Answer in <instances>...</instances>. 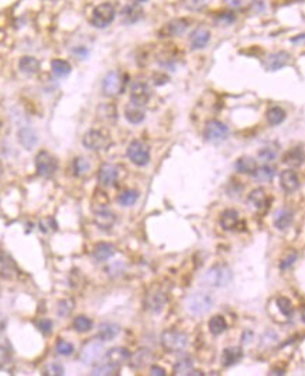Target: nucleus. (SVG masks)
<instances>
[{
  "label": "nucleus",
  "instance_id": "17",
  "mask_svg": "<svg viewBox=\"0 0 305 376\" xmlns=\"http://www.w3.org/2000/svg\"><path fill=\"white\" fill-rule=\"evenodd\" d=\"M211 41V31L205 27H196L189 34V44L192 50H202Z\"/></svg>",
  "mask_w": 305,
  "mask_h": 376
},
{
  "label": "nucleus",
  "instance_id": "42",
  "mask_svg": "<svg viewBox=\"0 0 305 376\" xmlns=\"http://www.w3.org/2000/svg\"><path fill=\"white\" fill-rule=\"evenodd\" d=\"M139 200V193L134 190H125L119 197H118V203L122 207H132Z\"/></svg>",
  "mask_w": 305,
  "mask_h": 376
},
{
  "label": "nucleus",
  "instance_id": "46",
  "mask_svg": "<svg viewBox=\"0 0 305 376\" xmlns=\"http://www.w3.org/2000/svg\"><path fill=\"white\" fill-rule=\"evenodd\" d=\"M275 306H277V309L280 310V313H281L284 317L292 316L294 307H292V303H291L290 299L281 296V297H278V299L275 300Z\"/></svg>",
  "mask_w": 305,
  "mask_h": 376
},
{
  "label": "nucleus",
  "instance_id": "36",
  "mask_svg": "<svg viewBox=\"0 0 305 376\" xmlns=\"http://www.w3.org/2000/svg\"><path fill=\"white\" fill-rule=\"evenodd\" d=\"M208 328L212 335H221L226 331L228 328V324H226V320H225L222 316H214L208 323Z\"/></svg>",
  "mask_w": 305,
  "mask_h": 376
},
{
  "label": "nucleus",
  "instance_id": "23",
  "mask_svg": "<svg viewBox=\"0 0 305 376\" xmlns=\"http://www.w3.org/2000/svg\"><path fill=\"white\" fill-rule=\"evenodd\" d=\"M130 366L133 369H142L153 361V354L150 349H139L136 354L130 355Z\"/></svg>",
  "mask_w": 305,
  "mask_h": 376
},
{
  "label": "nucleus",
  "instance_id": "57",
  "mask_svg": "<svg viewBox=\"0 0 305 376\" xmlns=\"http://www.w3.org/2000/svg\"><path fill=\"white\" fill-rule=\"evenodd\" d=\"M252 339H253V332L250 331V330H246V331L243 332V335H242V344L247 345V344L252 342Z\"/></svg>",
  "mask_w": 305,
  "mask_h": 376
},
{
  "label": "nucleus",
  "instance_id": "24",
  "mask_svg": "<svg viewBox=\"0 0 305 376\" xmlns=\"http://www.w3.org/2000/svg\"><path fill=\"white\" fill-rule=\"evenodd\" d=\"M122 20L126 24H134L143 17V9L139 5H127L122 9Z\"/></svg>",
  "mask_w": 305,
  "mask_h": 376
},
{
  "label": "nucleus",
  "instance_id": "22",
  "mask_svg": "<svg viewBox=\"0 0 305 376\" xmlns=\"http://www.w3.org/2000/svg\"><path fill=\"white\" fill-rule=\"evenodd\" d=\"M130 352H129V349L126 348H123V346H115L112 349H109L108 352H106V359L109 362H112L115 365H123L125 362H127L130 359Z\"/></svg>",
  "mask_w": 305,
  "mask_h": 376
},
{
  "label": "nucleus",
  "instance_id": "35",
  "mask_svg": "<svg viewBox=\"0 0 305 376\" xmlns=\"http://www.w3.org/2000/svg\"><path fill=\"white\" fill-rule=\"evenodd\" d=\"M125 118H126L127 122H130L132 125H140V123L144 121L146 115H144V112L140 109V106H136L132 104V106L126 108V111H125Z\"/></svg>",
  "mask_w": 305,
  "mask_h": 376
},
{
  "label": "nucleus",
  "instance_id": "16",
  "mask_svg": "<svg viewBox=\"0 0 305 376\" xmlns=\"http://www.w3.org/2000/svg\"><path fill=\"white\" fill-rule=\"evenodd\" d=\"M290 60L291 55L287 51H277V53L268 55L266 61H264V65H266L268 71H278L281 68L287 67Z\"/></svg>",
  "mask_w": 305,
  "mask_h": 376
},
{
  "label": "nucleus",
  "instance_id": "8",
  "mask_svg": "<svg viewBox=\"0 0 305 376\" xmlns=\"http://www.w3.org/2000/svg\"><path fill=\"white\" fill-rule=\"evenodd\" d=\"M125 89V79L119 71H111L105 75L102 81V92L106 97H116Z\"/></svg>",
  "mask_w": 305,
  "mask_h": 376
},
{
  "label": "nucleus",
  "instance_id": "21",
  "mask_svg": "<svg viewBox=\"0 0 305 376\" xmlns=\"http://www.w3.org/2000/svg\"><path fill=\"white\" fill-rule=\"evenodd\" d=\"M116 253V248L113 246L112 243H108V242H100L97 243L95 249H93V259L96 262H106L108 259H111L113 255Z\"/></svg>",
  "mask_w": 305,
  "mask_h": 376
},
{
  "label": "nucleus",
  "instance_id": "12",
  "mask_svg": "<svg viewBox=\"0 0 305 376\" xmlns=\"http://www.w3.org/2000/svg\"><path fill=\"white\" fill-rule=\"evenodd\" d=\"M189 27V20L188 19H174L171 22L165 23L163 27L158 31V36L160 37H175V36H179L182 33H185Z\"/></svg>",
  "mask_w": 305,
  "mask_h": 376
},
{
  "label": "nucleus",
  "instance_id": "31",
  "mask_svg": "<svg viewBox=\"0 0 305 376\" xmlns=\"http://www.w3.org/2000/svg\"><path fill=\"white\" fill-rule=\"evenodd\" d=\"M253 178L256 181H260V182H268L274 178L275 175V168L270 164H264V166L257 167L253 171Z\"/></svg>",
  "mask_w": 305,
  "mask_h": 376
},
{
  "label": "nucleus",
  "instance_id": "3",
  "mask_svg": "<svg viewBox=\"0 0 305 376\" xmlns=\"http://www.w3.org/2000/svg\"><path fill=\"white\" fill-rule=\"evenodd\" d=\"M111 143H112L111 135L105 129H90L82 139V144L88 150L92 151L106 150L111 146Z\"/></svg>",
  "mask_w": 305,
  "mask_h": 376
},
{
  "label": "nucleus",
  "instance_id": "54",
  "mask_svg": "<svg viewBox=\"0 0 305 376\" xmlns=\"http://www.w3.org/2000/svg\"><path fill=\"white\" fill-rule=\"evenodd\" d=\"M37 328L38 331L43 332L44 335L50 334L52 330V321L50 318H40L37 321Z\"/></svg>",
  "mask_w": 305,
  "mask_h": 376
},
{
  "label": "nucleus",
  "instance_id": "32",
  "mask_svg": "<svg viewBox=\"0 0 305 376\" xmlns=\"http://www.w3.org/2000/svg\"><path fill=\"white\" fill-rule=\"evenodd\" d=\"M119 370V366L115 365L112 362H109L106 359V362H100L97 363L95 368L92 369V375L95 376H111V375H116Z\"/></svg>",
  "mask_w": 305,
  "mask_h": 376
},
{
  "label": "nucleus",
  "instance_id": "47",
  "mask_svg": "<svg viewBox=\"0 0 305 376\" xmlns=\"http://www.w3.org/2000/svg\"><path fill=\"white\" fill-rule=\"evenodd\" d=\"M74 310V301L71 299H65V300L58 301V306H57V314L61 318H65L68 317Z\"/></svg>",
  "mask_w": 305,
  "mask_h": 376
},
{
  "label": "nucleus",
  "instance_id": "61",
  "mask_svg": "<svg viewBox=\"0 0 305 376\" xmlns=\"http://www.w3.org/2000/svg\"><path fill=\"white\" fill-rule=\"evenodd\" d=\"M302 321H304V323H305V307H304V309H302Z\"/></svg>",
  "mask_w": 305,
  "mask_h": 376
},
{
  "label": "nucleus",
  "instance_id": "53",
  "mask_svg": "<svg viewBox=\"0 0 305 376\" xmlns=\"http://www.w3.org/2000/svg\"><path fill=\"white\" fill-rule=\"evenodd\" d=\"M12 363V354L9 348L0 345V369H6Z\"/></svg>",
  "mask_w": 305,
  "mask_h": 376
},
{
  "label": "nucleus",
  "instance_id": "30",
  "mask_svg": "<svg viewBox=\"0 0 305 376\" xmlns=\"http://www.w3.org/2000/svg\"><path fill=\"white\" fill-rule=\"evenodd\" d=\"M247 201H249V204L253 207L254 210L259 211L264 210V208L267 207L268 203L266 191H264L263 188H256V190H253V191L249 194V197H247Z\"/></svg>",
  "mask_w": 305,
  "mask_h": 376
},
{
  "label": "nucleus",
  "instance_id": "55",
  "mask_svg": "<svg viewBox=\"0 0 305 376\" xmlns=\"http://www.w3.org/2000/svg\"><path fill=\"white\" fill-rule=\"evenodd\" d=\"M211 3V0H185L186 8L191 10H202Z\"/></svg>",
  "mask_w": 305,
  "mask_h": 376
},
{
  "label": "nucleus",
  "instance_id": "40",
  "mask_svg": "<svg viewBox=\"0 0 305 376\" xmlns=\"http://www.w3.org/2000/svg\"><path fill=\"white\" fill-rule=\"evenodd\" d=\"M97 116L105 122H115L118 118L116 106L115 105H102L97 109Z\"/></svg>",
  "mask_w": 305,
  "mask_h": 376
},
{
  "label": "nucleus",
  "instance_id": "29",
  "mask_svg": "<svg viewBox=\"0 0 305 376\" xmlns=\"http://www.w3.org/2000/svg\"><path fill=\"white\" fill-rule=\"evenodd\" d=\"M219 224L225 231H233L239 225V212L236 210H225L221 215Z\"/></svg>",
  "mask_w": 305,
  "mask_h": 376
},
{
  "label": "nucleus",
  "instance_id": "9",
  "mask_svg": "<svg viewBox=\"0 0 305 376\" xmlns=\"http://www.w3.org/2000/svg\"><path fill=\"white\" fill-rule=\"evenodd\" d=\"M229 136V128L221 121H209L204 129V137L211 143H219L228 139Z\"/></svg>",
  "mask_w": 305,
  "mask_h": 376
},
{
  "label": "nucleus",
  "instance_id": "20",
  "mask_svg": "<svg viewBox=\"0 0 305 376\" xmlns=\"http://www.w3.org/2000/svg\"><path fill=\"white\" fill-rule=\"evenodd\" d=\"M19 269L10 256L0 253V276L3 278H16Z\"/></svg>",
  "mask_w": 305,
  "mask_h": 376
},
{
  "label": "nucleus",
  "instance_id": "38",
  "mask_svg": "<svg viewBox=\"0 0 305 376\" xmlns=\"http://www.w3.org/2000/svg\"><path fill=\"white\" fill-rule=\"evenodd\" d=\"M71 64L68 62V61L64 60H52L51 61V71L52 74L55 76H58V78H64V76L69 75V72H71Z\"/></svg>",
  "mask_w": 305,
  "mask_h": 376
},
{
  "label": "nucleus",
  "instance_id": "50",
  "mask_svg": "<svg viewBox=\"0 0 305 376\" xmlns=\"http://www.w3.org/2000/svg\"><path fill=\"white\" fill-rule=\"evenodd\" d=\"M57 221L52 217H47L40 221V231L43 233H51L57 231Z\"/></svg>",
  "mask_w": 305,
  "mask_h": 376
},
{
  "label": "nucleus",
  "instance_id": "15",
  "mask_svg": "<svg viewBox=\"0 0 305 376\" xmlns=\"http://www.w3.org/2000/svg\"><path fill=\"white\" fill-rule=\"evenodd\" d=\"M95 225L102 229V231H111L115 224H116V214L109 211L108 208L95 211Z\"/></svg>",
  "mask_w": 305,
  "mask_h": 376
},
{
  "label": "nucleus",
  "instance_id": "11",
  "mask_svg": "<svg viewBox=\"0 0 305 376\" xmlns=\"http://www.w3.org/2000/svg\"><path fill=\"white\" fill-rule=\"evenodd\" d=\"M167 294L164 293L163 290L160 289H154L147 293L146 299H144V307L147 311L153 313V314H157L160 311H163V309L167 304Z\"/></svg>",
  "mask_w": 305,
  "mask_h": 376
},
{
  "label": "nucleus",
  "instance_id": "18",
  "mask_svg": "<svg viewBox=\"0 0 305 376\" xmlns=\"http://www.w3.org/2000/svg\"><path fill=\"white\" fill-rule=\"evenodd\" d=\"M280 185L285 193L292 194L299 188V178H298L297 173L294 170H284L280 174Z\"/></svg>",
  "mask_w": 305,
  "mask_h": 376
},
{
  "label": "nucleus",
  "instance_id": "7",
  "mask_svg": "<svg viewBox=\"0 0 305 376\" xmlns=\"http://www.w3.org/2000/svg\"><path fill=\"white\" fill-rule=\"evenodd\" d=\"M36 170L40 177L50 178L58 170V161L48 151H40L36 157Z\"/></svg>",
  "mask_w": 305,
  "mask_h": 376
},
{
  "label": "nucleus",
  "instance_id": "43",
  "mask_svg": "<svg viewBox=\"0 0 305 376\" xmlns=\"http://www.w3.org/2000/svg\"><path fill=\"white\" fill-rule=\"evenodd\" d=\"M93 323L89 317L86 316H78L74 320V330L78 332H88L92 330Z\"/></svg>",
  "mask_w": 305,
  "mask_h": 376
},
{
  "label": "nucleus",
  "instance_id": "60",
  "mask_svg": "<svg viewBox=\"0 0 305 376\" xmlns=\"http://www.w3.org/2000/svg\"><path fill=\"white\" fill-rule=\"evenodd\" d=\"M304 38H305V34H302V36H298V37L291 38V41H292V43H297V41H299V40H304Z\"/></svg>",
  "mask_w": 305,
  "mask_h": 376
},
{
  "label": "nucleus",
  "instance_id": "39",
  "mask_svg": "<svg viewBox=\"0 0 305 376\" xmlns=\"http://www.w3.org/2000/svg\"><path fill=\"white\" fill-rule=\"evenodd\" d=\"M90 164L85 157H75L72 161V171L76 177H83L85 174L89 173Z\"/></svg>",
  "mask_w": 305,
  "mask_h": 376
},
{
  "label": "nucleus",
  "instance_id": "62",
  "mask_svg": "<svg viewBox=\"0 0 305 376\" xmlns=\"http://www.w3.org/2000/svg\"><path fill=\"white\" fill-rule=\"evenodd\" d=\"M136 2H147V0H136Z\"/></svg>",
  "mask_w": 305,
  "mask_h": 376
},
{
  "label": "nucleus",
  "instance_id": "25",
  "mask_svg": "<svg viewBox=\"0 0 305 376\" xmlns=\"http://www.w3.org/2000/svg\"><path fill=\"white\" fill-rule=\"evenodd\" d=\"M17 137H19V142L22 144L23 147L26 150H31L36 144L38 143V137L37 133L30 128H22L17 133Z\"/></svg>",
  "mask_w": 305,
  "mask_h": 376
},
{
  "label": "nucleus",
  "instance_id": "34",
  "mask_svg": "<svg viewBox=\"0 0 305 376\" xmlns=\"http://www.w3.org/2000/svg\"><path fill=\"white\" fill-rule=\"evenodd\" d=\"M19 68H20V71L24 72V74H36L38 69H40V62H38L37 58L30 57V55H26V57H23L19 61Z\"/></svg>",
  "mask_w": 305,
  "mask_h": 376
},
{
  "label": "nucleus",
  "instance_id": "59",
  "mask_svg": "<svg viewBox=\"0 0 305 376\" xmlns=\"http://www.w3.org/2000/svg\"><path fill=\"white\" fill-rule=\"evenodd\" d=\"M270 375H284V370H281V369H273Z\"/></svg>",
  "mask_w": 305,
  "mask_h": 376
},
{
  "label": "nucleus",
  "instance_id": "26",
  "mask_svg": "<svg viewBox=\"0 0 305 376\" xmlns=\"http://www.w3.org/2000/svg\"><path fill=\"white\" fill-rule=\"evenodd\" d=\"M120 332V327L118 324L113 323H102L99 325V331H97V338L102 342H108L115 339Z\"/></svg>",
  "mask_w": 305,
  "mask_h": 376
},
{
  "label": "nucleus",
  "instance_id": "27",
  "mask_svg": "<svg viewBox=\"0 0 305 376\" xmlns=\"http://www.w3.org/2000/svg\"><path fill=\"white\" fill-rule=\"evenodd\" d=\"M243 356V351L242 348L239 346H231V348H226L224 352H222V365L225 368H229V366H233L236 365Z\"/></svg>",
  "mask_w": 305,
  "mask_h": 376
},
{
  "label": "nucleus",
  "instance_id": "6",
  "mask_svg": "<svg viewBox=\"0 0 305 376\" xmlns=\"http://www.w3.org/2000/svg\"><path fill=\"white\" fill-rule=\"evenodd\" d=\"M127 157L129 160L139 167H144L150 161V149L142 140H133L127 147Z\"/></svg>",
  "mask_w": 305,
  "mask_h": 376
},
{
  "label": "nucleus",
  "instance_id": "10",
  "mask_svg": "<svg viewBox=\"0 0 305 376\" xmlns=\"http://www.w3.org/2000/svg\"><path fill=\"white\" fill-rule=\"evenodd\" d=\"M104 355V344L100 339H90L85 345L82 346L79 359L86 365L96 363Z\"/></svg>",
  "mask_w": 305,
  "mask_h": 376
},
{
  "label": "nucleus",
  "instance_id": "28",
  "mask_svg": "<svg viewBox=\"0 0 305 376\" xmlns=\"http://www.w3.org/2000/svg\"><path fill=\"white\" fill-rule=\"evenodd\" d=\"M292 218H294L292 211L288 210V208H281V210L275 212L273 222H274V226L278 231H284L292 224Z\"/></svg>",
  "mask_w": 305,
  "mask_h": 376
},
{
  "label": "nucleus",
  "instance_id": "2",
  "mask_svg": "<svg viewBox=\"0 0 305 376\" xmlns=\"http://www.w3.org/2000/svg\"><path fill=\"white\" fill-rule=\"evenodd\" d=\"M214 303H215V299H214L212 294L209 293V292L199 290V292L192 293L188 299H186L185 306L186 310H188L191 314L201 316V314L208 313L209 310L214 307Z\"/></svg>",
  "mask_w": 305,
  "mask_h": 376
},
{
  "label": "nucleus",
  "instance_id": "4",
  "mask_svg": "<svg viewBox=\"0 0 305 376\" xmlns=\"http://www.w3.org/2000/svg\"><path fill=\"white\" fill-rule=\"evenodd\" d=\"M116 17V9L112 3H100L93 9L90 16V24L96 29H105L111 26Z\"/></svg>",
  "mask_w": 305,
  "mask_h": 376
},
{
  "label": "nucleus",
  "instance_id": "1",
  "mask_svg": "<svg viewBox=\"0 0 305 376\" xmlns=\"http://www.w3.org/2000/svg\"><path fill=\"white\" fill-rule=\"evenodd\" d=\"M232 280H233V271L226 264L212 266L208 271H205V274L201 278V281L205 286L215 287V289L229 286Z\"/></svg>",
  "mask_w": 305,
  "mask_h": 376
},
{
  "label": "nucleus",
  "instance_id": "49",
  "mask_svg": "<svg viewBox=\"0 0 305 376\" xmlns=\"http://www.w3.org/2000/svg\"><path fill=\"white\" fill-rule=\"evenodd\" d=\"M55 351L57 354L62 355V356H69L74 354V345L71 342H68L65 339H60L55 345Z\"/></svg>",
  "mask_w": 305,
  "mask_h": 376
},
{
  "label": "nucleus",
  "instance_id": "19",
  "mask_svg": "<svg viewBox=\"0 0 305 376\" xmlns=\"http://www.w3.org/2000/svg\"><path fill=\"white\" fill-rule=\"evenodd\" d=\"M305 161V151L301 146H294L283 156V163L288 167H299Z\"/></svg>",
  "mask_w": 305,
  "mask_h": 376
},
{
  "label": "nucleus",
  "instance_id": "33",
  "mask_svg": "<svg viewBox=\"0 0 305 376\" xmlns=\"http://www.w3.org/2000/svg\"><path fill=\"white\" fill-rule=\"evenodd\" d=\"M235 167H236V170H238L239 173L253 174L254 170L257 168V163H256V160H254V158L243 156V157H240L236 160Z\"/></svg>",
  "mask_w": 305,
  "mask_h": 376
},
{
  "label": "nucleus",
  "instance_id": "48",
  "mask_svg": "<svg viewBox=\"0 0 305 376\" xmlns=\"http://www.w3.org/2000/svg\"><path fill=\"white\" fill-rule=\"evenodd\" d=\"M297 259H298L297 250H288V252L284 255L283 259H281V262H280V270H283V271L288 270L291 266L297 262Z\"/></svg>",
  "mask_w": 305,
  "mask_h": 376
},
{
  "label": "nucleus",
  "instance_id": "58",
  "mask_svg": "<svg viewBox=\"0 0 305 376\" xmlns=\"http://www.w3.org/2000/svg\"><path fill=\"white\" fill-rule=\"evenodd\" d=\"M74 53L76 54V55H79V58H85V57L88 55V51H86V48H83V47L74 50Z\"/></svg>",
  "mask_w": 305,
  "mask_h": 376
},
{
  "label": "nucleus",
  "instance_id": "51",
  "mask_svg": "<svg viewBox=\"0 0 305 376\" xmlns=\"http://www.w3.org/2000/svg\"><path fill=\"white\" fill-rule=\"evenodd\" d=\"M225 3L232 9V10H246L254 3V0H225Z\"/></svg>",
  "mask_w": 305,
  "mask_h": 376
},
{
  "label": "nucleus",
  "instance_id": "52",
  "mask_svg": "<svg viewBox=\"0 0 305 376\" xmlns=\"http://www.w3.org/2000/svg\"><path fill=\"white\" fill-rule=\"evenodd\" d=\"M65 373V370H64V366L61 365V363H57V362H54V363H50V365H47L44 369V375L47 376H61Z\"/></svg>",
  "mask_w": 305,
  "mask_h": 376
},
{
  "label": "nucleus",
  "instance_id": "41",
  "mask_svg": "<svg viewBox=\"0 0 305 376\" xmlns=\"http://www.w3.org/2000/svg\"><path fill=\"white\" fill-rule=\"evenodd\" d=\"M193 369V362L191 358H182L174 365V375H189V372Z\"/></svg>",
  "mask_w": 305,
  "mask_h": 376
},
{
  "label": "nucleus",
  "instance_id": "44",
  "mask_svg": "<svg viewBox=\"0 0 305 376\" xmlns=\"http://www.w3.org/2000/svg\"><path fill=\"white\" fill-rule=\"evenodd\" d=\"M257 154L267 164V163H271V161H274L275 158L278 157V149L274 147V146H264V147H261L260 150H259Z\"/></svg>",
  "mask_w": 305,
  "mask_h": 376
},
{
  "label": "nucleus",
  "instance_id": "13",
  "mask_svg": "<svg viewBox=\"0 0 305 376\" xmlns=\"http://www.w3.org/2000/svg\"><path fill=\"white\" fill-rule=\"evenodd\" d=\"M150 86L143 81H134L130 86V101L136 106H144L149 102Z\"/></svg>",
  "mask_w": 305,
  "mask_h": 376
},
{
  "label": "nucleus",
  "instance_id": "5",
  "mask_svg": "<svg viewBox=\"0 0 305 376\" xmlns=\"http://www.w3.org/2000/svg\"><path fill=\"white\" fill-rule=\"evenodd\" d=\"M161 345L167 352L184 351L188 345V335L177 330H167L161 334Z\"/></svg>",
  "mask_w": 305,
  "mask_h": 376
},
{
  "label": "nucleus",
  "instance_id": "14",
  "mask_svg": "<svg viewBox=\"0 0 305 376\" xmlns=\"http://www.w3.org/2000/svg\"><path fill=\"white\" fill-rule=\"evenodd\" d=\"M119 178V167L116 164H112V163H104L100 168H99V173H97V180L102 185H113L116 181Z\"/></svg>",
  "mask_w": 305,
  "mask_h": 376
},
{
  "label": "nucleus",
  "instance_id": "45",
  "mask_svg": "<svg viewBox=\"0 0 305 376\" xmlns=\"http://www.w3.org/2000/svg\"><path fill=\"white\" fill-rule=\"evenodd\" d=\"M236 22V15L233 10H224L215 16V23L219 26H231Z\"/></svg>",
  "mask_w": 305,
  "mask_h": 376
},
{
  "label": "nucleus",
  "instance_id": "56",
  "mask_svg": "<svg viewBox=\"0 0 305 376\" xmlns=\"http://www.w3.org/2000/svg\"><path fill=\"white\" fill-rule=\"evenodd\" d=\"M150 375L165 376V375H167V372H165V369L161 368V366H158V365H154V366H151V368H150Z\"/></svg>",
  "mask_w": 305,
  "mask_h": 376
},
{
  "label": "nucleus",
  "instance_id": "37",
  "mask_svg": "<svg viewBox=\"0 0 305 376\" xmlns=\"http://www.w3.org/2000/svg\"><path fill=\"white\" fill-rule=\"evenodd\" d=\"M266 118H267V122L271 126H278L285 119V111H284L283 108H280V106H273V108H270L267 111Z\"/></svg>",
  "mask_w": 305,
  "mask_h": 376
}]
</instances>
